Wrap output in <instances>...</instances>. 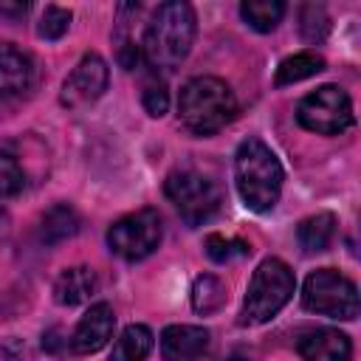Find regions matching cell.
<instances>
[{
  "mask_svg": "<svg viewBox=\"0 0 361 361\" xmlns=\"http://www.w3.org/2000/svg\"><path fill=\"white\" fill-rule=\"evenodd\" d=\"M195 31H197V20L189 3L169 0L158 6L144 31V42H141L144 59L155 71H166V73L175 71L192 51Z\"/></svg>",
  "mask_w": 361,
  "mask_h": 361,
  "instance_id": "cell-1",
  "label": "cell"
},
{
  "mask_svg": "<svg viewBox=\"0 0 361 361\" xmlns=\"http://www.w3.org/2000/svg\"><path fill=\"white\" fill-rule=\"evenodd\" d=\"M282 164L259 138H248L234 155V183L251 212H271L282 195Z\"/></svg>",
  "mask_w": 361,
  "mask_h": 361,
  "instance_id": "cell-2",
  "label": "cell"
},
{
  "mask_svg": "<svg viewBox=\"0 0 361 361\" xmlns=\"http://www.w3.org/2000/svg\"><path fill=\"white\" fill-rule=\"evenodd\" d=\"M178 116L186 130L197 135H212L234 121L237 99L231 87L217 76H195L183 85L178 99Z\"/></svg>",
  "mask_w": 361,
  "mask_h": 361,
  "instance_id": "cell-3",
  "label": "cell"
},
{
  "mask_svg": "<svg viewBox=\"0 0 361 361\" xmlns=\"http://www.w3.org/2000/svg\"><path fill=\"white\" fill-rule=\"evenodd\" d=\"M296 279L293 271L276 259L268 257L257 265L248 290H245V302H243V322L245 324H265L271 322L293 296Z\"/></svg>",
  "mask_w": 361,
  "mask_h": 361,
  "instance_id": "cell-4",
  "label": "cell"
},
{
  "mask_svg": "<svg viewBox=\"0 0 361 361\" xmlns=\"http://www.w3.org/2000/svg\"><path fill=\"white\" fill-rule=\"evenodd\" d=\"M302 305L310 313L341 319V322H353L358 316V307H361L355 282L347 279L344 274L333 271V268H319L305 279Z\"/></svg>",
  "mask_w": 361,
  "mask_h": 361,
  "instance_id": "cell-5",
  "label": "cell"
},
{
  "mask_svg": "<svg viewBox=\"0 0 361 361\" xmlns=\"http://www.w3.org/2000/svg\"><path fill=\"white\" fill-rule=\"evenodd\" d=\"M164 192L189 226H203L206 220H212L220 209V200H223L220 186L212 178H206L195 169L169 172L166 183H164Z\"/></svg>",
  "mask_w": 361,
  "mask_h": 361,
  "instance_id": "cell-6",
  "label": "cell"
},
{
  "mask_svg": "<svg viewBox=\"0 0 361 361\" xmlns=\"http://www.w3.org/2000/svg\"><path fill=\"white\" fill-rule=\"evenodd\" d=\"M296 118L305 130L319 135H338L347 127H353V102L338 85H322L319 90L307 93L299 107Z\"/></svg>",
  "mask_w": 361,
  "mask_h": 361,
  "instance_id": "cell-7",
  "label": "cell"
},
{
  "mask_svg": "<svg viewBox=\"0 0 361 361\" xmlns=\"http://www.w3.org/2000/svg\"><path fill=\"white\" fill-rule=\"evenodd\" d=\"M161 214L155 209H138L133 214L118 217L110 228H107V245L113 254H118L121 259L138 262L144 257H149L158 243H161Z\"/></svg>",
  "mask_w": 361,
  "mask_h": 361,
  "instance_id": "cell-8",
  "label": "cell"
},
{
  "mask_svg": "<svg viewBox=\"0 0 361 361\" xmlns=\"http://www.w3.org/2000/svg\"><path fill=\"white\" fill-rule=\"evenodd\" d=\"M107 79H110L107 62L99 54H85L62 82V104L68 107L93 104L107 90Z\"/></svg>",
  "mask_w": 361,
  "mask_h": 361,
  "instance_id": "cell-9",
  "label": "cell"
},
{
  "mask_svg": "<svg viewBox=\"0 0 361 361\" xmlns=\"http://www.w3.org/2000/svg\"><path fill=\"white\" fill-rule=\"evenodd\" d=\"M113 327H116L113 307L104 305V302L90 305V310L82 316V322L76 324V330H73V336H71V350L79 353V355L99 353V350L110 341Z\"/></svg>",
  "mask_w": 361,
  "mask_h": 361,
  "instance_id": "cell-10",
  "label": "cell"
},
{
  "mask_svg": "<svg viewBox=\"0 0 361 361\" xmlns=\"http://www.w3.org/2000/svg\"><path fill=\"white\" fill-rule=\"evenodd\" d=\"M296 350L305 361H350L353 344L341 330L333 327H316L299 336Z\"/></svg>",
  "mask_w": 361,
  "mask_h": 361,
  "instance_id": "cell-11",
  "label": "cell"
},
{
  "mask_svg": "<svg viewBox=\"0 0 361 361\" xmlns=\"http://www.w3.org/2000/svg\"><path fill=\"white\" fill-rule=\"evenodd\" d=\"M209 350V330L197 324H169L161 333L164 361H197Z\"/></svg>",
  "mask_w": 361,
  "mask_h": 361,
  "instance_id": "cell-12",
  "label": "cell"
},
{
  "mask_svg": "<svg viewBox=\"0 0 361 361\" xmlns=\"http://www.w3.org/2000/svg\"><path fill=\"white\" fill-rule=\"evenodd\" d=\"M34 85V62L11 42L0 45V96H23Z\"/></svg>",
  "mask_w": 361,
  "mask_h": 361,
  "instance_id": "cell-13",
  "label": "cell"
},
{
  "mask_svg": "<svg viewBox=\"0 0 361 361\" xmlns=\"http://www.w3.org/2000/svg\"><path fill=\"white\" fill-rule=\"evenodd\" d=\"M99 290V279L96 274L87 268V265H73V268H65L56 282H54V299L59 305H82L87 302L93 293Z\"/></svg>",
  "mask_w": 361,
  "mask_h": 361,
  "instance_id": "cell-14",
  "label": "cell"
},
{
  "mask_svg": "<svg viewBox=\"0 0 361 361\" xmlns=\"http://www.w3.org/2000/svg\"><path fill=\"white\" fill-rule=\"evenodd\" d=\"M333 234H336V217L330 212H319V214H310L299 223L296 243L305 254H319L330 245Z\"/></svg>",
  "mask_w": 361,
  "mask_h": 361,
  "instance_id": "cell-15",
  "label": "cell"
},
{
  "mask_svg": "<svg viewBox=\"0 0 361 361\" xmlns=\"http://www.w3.org/2000/svg\"><path fill=\"white\" fill-rule=\"evenodd\" d=\"M79 231V214L68 206V203H56L51 206L42 220H39V240L54 245V243H62L68 237H73Z\"/></svg>",
  "mask_w": 361,
  "mask_h": 361,
  "instance_id": "cell-16",
  "label": "cell"
},
{
  "mask_svg": "<svg viewBox=\"0 0 361 361\" xmlns=\"http://www.w3.org/2000/svg\"><path fill=\"white\" fill-rule=\"evenodd\" d=\"M152 350V330L144 324H130L116 338L110 361H144Z\"/></svg>",
  "mask_w": 361,
  "mask_h": 361,
  "instance_id": "cell-17",
  "label": "cell"
},
{
  "mask_svg": "<svg viewBox=\"0 0 361 361\" xmlns=\"http://www.w3.org/2000/svg\"><path fill=\"white\" fill-rule=\"evenodd\" d=\"M322 71H324V59L316 51H299V54L282 59V65L276 68V85H293V82H302Z\"/></svg>",
  "mask_w": 361,
  "mask_h": 361,
  "instance_id": "cell-18",
  "label": "cell"
},
{
  "mask_svg": "<svg viewBox=\"0 0 361 361\" xmlns=\"http://www.w3.org/2000/svg\"><path fill=\"white\" fill-rule=\"evenodd\" d=\"M240 14H243V20H245L254 31L268 34V31H274L276 23L282 20L285 3H282V0H245V3L240 6Z\"/></svg>",
  "mask_w": 361,
  "mask_h": 361,
  "instance_id": "cell-19",
  "label": "cell"
},
{
  "mask_svg": "<svg viewBox=\"0 0 361 361\" xmlns=\"http://www.w3.org/2000/svg\"><path fill=\"white\" fill-rule=\"evenodd\" d=\"M223 305H226V285L212 274L197 276L192 285V307L209 316V313H217Z\"/></svg>",
  "mask_w": 361,
  "mask_h": 361,
  "instance_id": "cell-20",
  "label": "cell"
},
{
  "mask_svg": "<svg viewBox=\"0 0 361 361\" xmlns=\"http://www.w3.org/2000/svg\"><path fill=\"white\" fill-rule=\"evenodd\" d=\"M251 248L248 243L243 240H234V237H223V234H209L206 237V254L209 259L214 262H231L234 257H245Z\"/></svg>",
  "mask_w": 361,
  "mask_h": 361,
  "instance_id": "cell-21",
  "label": "cell"
},
{
  "mask_svg": "<svg viewBox=\"0 0 361 361\" xmlns=\"http://www.w3.org/2000/svg\"><path fill=\"white\" fill-rule=\"evenodd\" d=\"M25 189V172L11 152H0V195L11 197Z\"/></svg>",
  "mask_w": 361,
  "mask_h": 361,
  "instance_id": "cell-22",
  "label": "cell"
},
{
  "mask_svg": "<svg viewBox=\"0 0 361 361\" xmlns=\"http://www.w3.org/2000/svg\"><path fill=\"white\" fill-rule=\"evenodd\" d=\"M330 31V17L322 6H305L302 8V37L307 42H322Z\"/></svg>",
  "mask_w": 361,
  "mask_h": 361,
  "instance_id": "cell-23",
  "label": "cell"
},
{
  "mask_svg": "<svg viewBox=\"0 0 361 361\" xmlns=\"http://www.w3.org/2000/svg\"><path fill=\"white\" fill-rule=\"evenodd\" d=\"M68 25H71V11H65V8H59V6H48L45 8V14H42V20H39V37L42 39H59L65 31H68Z\"/></svg>",
  "mask_w": 361,
  "mask_h": 361,
  "instance_id": "cell-24",
  "label": "cell"
},
{
  "mask_svg": "<svg viewBox=\"0 0 361 361\" xmlns=\"http://www.w3.org/2000/svg\"><path fill=\"white\" fill-rule=\"evenodd\" d=\"M141 102H144V110H147L149 116H164V113H166V107H169L166 87H164V85H147V87H144V96H141Z\"/></svg>",
  "mask_w": 361,
  "mask_h": 361,
  "instance_id": "cell-25",
  "label": "cell"
},
{
  "mask_svg": "<svg viewBox=\"0 0 361 361\" xmlns=\"http://www.w3.org/2000/svg\"><path fill=\"white\" fill-rule=\"evenodd\" d=\"M28 11V3H0V14H6V17H23Z\"/></svg>",
  "mask_w": 361,
  "mask_h": 361,
  "instance_id": "cell-26",
  "label": "cell"
},
{
  "mask_svg": "<svg viewBox=\"0 0 361 361\" xmlns=\"http://www.w3.org/2000/svg\"><path fill=\"white\" fill-rule=\"evenodd\" d=\"M226 361H245V358H237V355H234V358H226Z\"/></svg>",
  "mask_w": 361,
  "mask_h": 361,
  "instance_id": "cell-27",
  "label": "cell"
},
{
  "mask_svg": "<svg viewBox=\"0 0 361 361\" xmlns=\"http://www.w3.org/2000/svg\"><path fill=\"white\" fill-rule=\"evenodd\" d=\"M3 220H6V214H3V209H0V226H3Z\"/></svg>",
  "mask_w": 361,
  "mask_h": 361,
  "instance_id": "cell-28",
  "label": "cell"
}]
</instances>
